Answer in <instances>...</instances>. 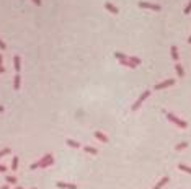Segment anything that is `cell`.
I'll use <instances>...</instances> for the list:
<instances>
[{
    "label": "cell",
    "mask_w": 191,
    "mask_h": 189,
    "mask_svg": "<svg viewBox=\"0 0 191 189\" xmlns=\"http://www.w3.org/2000/svg\"><path fill=\"white\" fill-rule=\"evenodd\" d=\"M7 169H8V166H5V165H2V163H0V173H5Z\"/></svg>",
    "instance_id": "cell-24"
},
{
    "label": "cell",
    "mask_w": 191,
    "mask_h": 189,
    "mask_svg": "<svg viewBox=\"0 0 191 189\" xmlns=\"http://www.w3.org/2000/svg\"><path fill=\"white\" fill-rule=\"evenodd\" d=\"M13 88H15V90H20L21 88V75L20 73H17L15 78H13Z\"/></svg>",
    "instance_id": "cell-10"
},
{
    "label": "cell",
    "mask_w": 191,
    "mask_h": 189,
    "mask_svg": "<svg viewBox=\"0 0 191 189\" xmlns=\"http://www.w3.org/2000/svg\"><path fill=\"white\" fill-rule=\"evenodd\" d=\"M33 189H36V187H33Z\"/></svg>",
    "instance_id": "cell-33"
},
{
    "label": "cell",
    "mask_w": 191,
    "mask_h": 189,
    "mask_svg": "<svg viewBox=\"0 0 191 189\" xmlns=\"http://www.w3.org/2000/svg\"><path fill=\"white\" fill-rule=\"evenodd\" d=\"M188 42H189V44H191V36H189V37H188Z\"/></svg>",
    "instance_id": "cell-31"
},
{
    "label": "cell",
    "mask_w": 191,
    "mask_h": 189,
    "mask_svg": "<svg viewBox=\"0 0 191 189\" xmlns=\"http://www.w3.org/2000/svg\"><path fill=\"white\" fill-rule=\"evenodd\" d=\"M56 186L59 189H77V184H72V183H64V181H57Z\"/></svg>",
    "instance_id": "cell-6"
},
{
    "label": "cell",
    "mask_w": 191,
    "mask_h": 189,
    "mask_svg": "<svg viewBox=\"0 0 191 189\" xmlns=\"http://www.w3.org/2000/svg\"><path fill=\"white\" fill-rule=\"evenodd\" d=\"M119 64L121 65H124V67H129V69H136L137 65L134 64V62H131V59L127 57V59H124V60H119Z\"/></svg>",
    "instance_id": "cell-12"
},
{
    "label": "cell",
    "mask_w": 191,
    "mask_h": 189,
    "mask_svg": "<svg viewBox=\"0 0 191 189\" xmlns=\"http://www.w3.org/2000/svg\"><path fill=\"white\" fill-rule=\"evenodd\" d=\"M139 8H144V10H152V12H160L162 7L159 3H152V2H139L137 3Z\"/></svg>",
    "instance_id": "cell-4"
},
{
    "label": "cell",
    "mask_w": 191,
    "mask_h": 189,
    "mask_svg": "<svg viewBox=\"0 0 191 189\" xmlns=\"http://www.w3.org/2000/svg\"><path fill=\"white\" fill-rule=\"evenodd\" d=\"M183 13L185 15H188V13H191V0L188 3H186V7H185V10H183Z\"/></svg>",
    "instance_id": "cell-22"
},
{
    "label": "cell",
    "mask_w": 191,
    "mask_h": 189,
    "mask_svg": "<svg viewBox=\"0 0 191 189\" xmlns=\"http://www.w3.org/2000/svg\"><path fill=\"white\" fill-rule=\"evenodd\" d=\"M18 162H20V160H18V157H13V158H12V165H10L12 171H17V169H18Z\"/></svg>",
    "instance_id": "cell-18"
},
{
    "label": "cell",
    "mask_w": 191,
    "mask_h": 189,
    "mask_svg": "<svg viewBox=\"0 0 191 189\" xmlns=\"http://www.w3.org/2000/svg\"><path fill=\"white\" fill-rule=\"evenodd\" d=\"M13 67H15L17 72L21 70V57L20 55H15V57H13Z\"/></svg>",
    "instance_id": "cell-9"
},
{
    "label": "cell",
    "mask_w": 191,
    "mask_h": 189,
    "mask_svg": "<svg viewBox=\"0 0 191 189\" xmlns=\"http://www.w3.org/2000/svg\"><path fill=\"white\" fill-rule=\"evenodd\" d=\"M170 54H171V59L175 60V62H178L180 60V54H178V47L176 46H171L170 47Z\"/></svg>",
    "instance_id": "cell-8"
},
{
    "label": "cell",
    "mask_w": 191,
    "mask_h": 189,
    "mask_svg": "<svg viewBox=\"0 0 191 189\" xmlns=\"http://www.w3.org/2000/svg\"><path fill=\"white\" fill-rule=\"evenodd\" d=\"M165 116H167V119H168L170 122H173L176 127H180V129H186V127H188V122L183 121V119H180L178 116L173 114V112H165Z\"/></svg>",
    "instance_id": "cell-2"
},
{
    "label": "cell",
    "mask_w": 191,
    "mask_h": 189,
    "mask_svg": "<svg viewBox=\"0 0 191 189\" xmlns=\"http://www.w3.org/2000/svg\"><path fill=\"white\" fill-rule=\"evenodd\" d=\"M173 85H175V78H167V80H163V82L157 83L154 87V90H165L168 87H173Z\"/></svg>",
    "instance_id": "cell-5"
},
{
    "label": "cell",
    "mask_w": 191,
    "mask_h": 189,
    "mask_svg": "<svg viewBox=\"0 0 191 189\" xmlns=\"http://www.w3.org/2000/svg\"><path fill=\"white\" fill-rule=\"evenodd\" d=\"M33 3H35V5H38V7H39V5H41V0H33Z\"/></svg>",
    "instance_id": "cell-26"
},
{
    "label": "cell",
    "mask_w": 191,
    "mask_h": 189,
    "mask_svg": "<svg viewBox=\"0 0 191 189\" xmlns=\"http://www.w3.org/2000/svg\"><path fill=\"white\" fill-rule=\"evenodd\" d=\"M0 189H8V184H3V186L0 187Z\"/></svg>",
    "instance_id": "cell-29"
},
{
    "label": "cell",
    "mask_w": 191,
    "mask_h": 189,
    "mask_svg": "<svg viewBox=\"0 0 191 189\" xmlns=\"http://www.w3.org/2000/svg\"><path fill=\"white\" fill-rule=\"evenodd\" d=\"M186 147H188V142H180V144H176L175 150H176V152H180V150H185Z\"/></svg>",
    "instance_id": "cell-20"
},
{
    "label": "cell",
    "mask_w": 191,
    "mask_h": 189,
    "mask_svg": "<svg viewBox=\"0 0 191 189\" xmlns=\"http://www.w3.org/2000/svg\"><path fill=\"white\" fill-rule=\"evenodd\" d=\"M3 111H5V108H3L2 105H0V112H3Z\"/></svg>",
    "instance_id": "cell-30"
},
{
    "label": "cell",
    "mask_w": 191,
    "mask_h": 189,
    "mask_svg": "<svg viewBox=\"0 0 191 189\" xmlns=\"http://www.w3.org/2000/svg\"><path fill=\"white\" fill-rule=\"evenodd\" d=\"M2 65H3V55L0 54V67H2Z\"/></svg>",
    "instance_id": "cell-27"
},
{
    "label": "cell",
    "mask_w": 191,
    "mask_h": 189,
    "mask_svg": "<svg viewBox=\"0 0 191 189\" xmlns=\"http://www.w3.org/2000/svg\"><path fill=\"white\" fill-rule=\"evenodd\" d=\"M0 73H5V67H3V65L0 67Z\"/></svg>",
    "instance_id": "cell-28"
},
{
    "label": "cell",
    "mask_w": 191,
    "mask_h": 189,
    "mask_svg": "<svg viewBox=\"0 0 191 189\" xmlns=\"http://www.w3.org/2000/svg\"><path fill=\"white\" fill-rule=\"evenodd\" d=\"M178 169H180V171H185V173H189V174H191V166H188V165L180 163V165H178Z\"/></svg>",
    "instance_id": "cell-19"
},
{
    "label": "cell",
    "mask_w": 191,
    "mask_h": 189,
    "mask_svg": "<svg viewBox=\"0 0 191 189\" xmlns=\"http://www.w3.org/2000/svg\"><path fill=\"white\" fill-rule=\"evenodd\" d=\"M54 163V157H52V153H46V155H42V157L38 160V162L35 163H31V169H36V168H47V166H51V165Z\"/></svg>",
    "instance_id": "cell-1"
},
{
    "label": "cell",
    "mask_w": 191,
    "mask_h": 189,
    "mask_svg": "<svg viewBox=\"0 0 191 189\" xmlns=\"http://www.w3.org/2000/svg\"><path fill=\"white\" fill-rule=\"evenodd\" d=\"M65 142H67L69 147H72V148H80V142H77V140H74V139H67Z\"/></svg>",
    "instance_id": "cell-15"
},
{
    "label": "cell",
    "mask_w": 191,
    "mask_h": 189,
    "mask_svg": "<svg viewBox=\"0 0 191 189\" xmlns=\"http://www.w3.org/2000/svg\"><path fill=\"white\" fill-rule=\"evenodd\" d=\"M114 57H116V59H118V62H119V60H124V59H127L129 55H126L124 52H114Z\"/></svg>",
    "instance_id": "cell-21"
},
{
    "label": "cell",
    "mask_w": 191,
    "mask_h": 189,
    "mask_svg": "<svg viewBox=\"0 0 191 189\" xmlns=\"http://www.w3.org/2000/svg\"><path fill=\"white\" fill-rule=\"evenodd\" d=\"M175 72H176V75H178L180 78H183V77H185V69L181 67V64H180V62H176V64H175Z\"/></svg>",
    "instance_id": "cell-11"
},
{
    "label": "cell",
    "mask_w": 191,
    "mask_h": 189,
    "mask_svg": "<svg viewBox=\"0 0 191 189\" xmlns=\"http://www.w3.org/2000/svg\"><path fill=\"white\" fill-rule=\"evenodd\" d=\"M168 179H170L168 176H163V178H162V179H160V181H159V183H157V184H155V186H154V187H152V189H162V187H163V186H165V184H167V183H168Z\"/></svg>",
    "instance_id": "cell-13"
},
{
    "label": "cell",
    "mask_w": 191,
    "mask_h": 189,
    "mask_svg": "<svg viewBox=\"0 0 191 189\" xmlns=\"http://www.w3.org/2000/svg\"><path fill=\"white\" fill-rule=\"evenodd\" d=\"M83 150H85L87 153H90V155H97V153H98V150L95 148V147H90V145H85Z\"/></svg>",
    "instance_id": "cell-17"
},
{
    "label": "cell",
    "mask_w": 191,
    "mask_h": 189,
    "mask_svg": "<svg viewBox=\"0 0 191 189\" xmlns=\"http://www.w3.org/2000/svg\"><path fill=\"white\" fill-rule=\"evenodd\" d=\"M0 49H2V51H3V49H7V44H5V42H3L2 39H0Z\"/></svg>",
    "instance_id": "cell-25"
},
{
    "label": "cell",
    "mask_w": 191,
    "mask_h": 189,
    "mask_svg": "<svg viewBox=\"0 0 191 189\" xmlns=\"http://www.w3.org/2000/svg\"><path fill=\"white\" fill-rule=\"evenodd\" d=\"M149 96H150V90H145V91H142V93H141V96L137 98L136 103L132 105V111H137V109H139V108L142 106V103H144Z\"/></svg>",
    "instance_id": "cell-3"
},
{
    "label": "cell",
    "mask_w": 191,
    "mask_h": 189,
    "mask_svg": "<svg viewBox=\"0 0 191 189\" xmlns=\"http://www.w3.org/2000/svg\"><path fill=\"white\" fill-rule=\"evenodd\" d=\"M10 152H12L10 148H3V150H0V158L5 157V155H7V153H10Z\"/></svg>",
    "instance_id": "cell-23"
},
{
    "label": "cell",
    "mask_w": 191,
    "mask_h": 189,
    "mask_svg": "<svg viewBox=\"0 0 191 189\" xmlns=\"http://www.w3.org/2000/svg\"><path fill=\"white\" fill-rule=\"evenodd\" d=\"M5 181H7V184H17L18 178L13 176V174H8V176H5Z\"/></svg>",
    "instance_id": "cell-16"
},
{
    "label": "cell",
    "mask_w": 191,
    "mask_h": 189,
    "mask_svg": "<svg viewBox=\"0 0 191 189\" xmlns=\"http://www.w3.org/2000/svg\"><path fill=\"white\" fill-rule=\"evenodd\" d=\"M95 137H97L100 142H103V144H106V142H108V135H106V134H103V132H100V130L95 132Z\"/></svg>",
    "instance_id": "cell-14"
},
{
    "label": "cell",
    "mask_w": 191,
    "mask_h": 189,
    "mask_svg": "<svg viewBox=\"0 0 191 189\" xmlns=\"http://www.w3.org/2000/svg\"><path fill=\"white\" fill-rule=\"evenodd\" d=\"M17 189H23V187H21V186H17Z\"/></svg>",
    "instance_id": "cell-32"
},
{
    "label": "cell",
    "mask_w": 191,
    "mask_h": 189,
    "mask_svg": "<svg viewBox=\"0 0 191 189\" xmlns=\"http://www.w3.org/2000/svg\"><path fill=\"white\" fill-rule=\"evenodd\" d=\"M105 8H106L109 13H113V15H118V13H119L118 7L114 5V3H111V2H106V3H105Z\"/></svg>",
    "instance_id": "cell-7"
}]
</instances>
